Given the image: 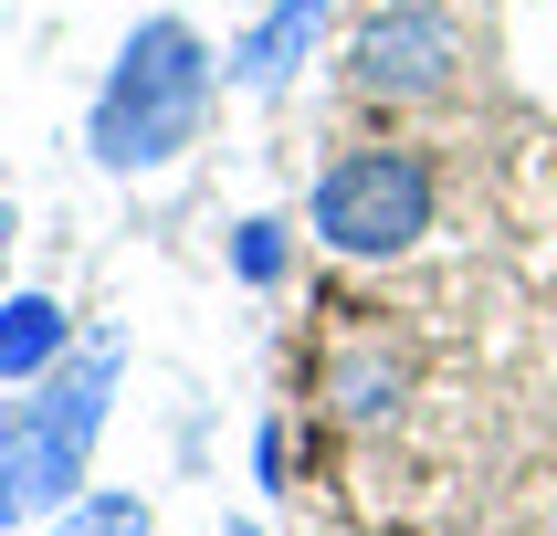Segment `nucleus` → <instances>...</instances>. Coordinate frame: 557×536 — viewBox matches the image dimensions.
<instances>
[{
  "mask_svg": "<svg viewBox=\"0 0 557 536\" xmlns=\"http://www.w3.org/2000/svg\"><path fill=\"white\" fill-rule=\"evenodd\" d=\"M284 263H295V221L252 211L243 232H232V274H243V284H284Z\"/></svg>",
  "mask_w": 557,
  "mask_h": 536,
  "instance_id": "9",
  "label": "nucleus"
},
{
  "mask_svg": "<svg viewBox=\"0 0 557 536\" xmlns=\"http://www.w3.org/2000/svg\"><path fill=\"white\" fill-rule=\"evenodd\" d=\"M400 389H410V369L389 358V347H347L337 369H326V400H337L347 432H379V421L400 410Z\"/></svg>",
  "mask_w": 557,
  "mask_h": 536,
  "instance_id": "7",
  "label": "nucleus"
},
{
  "mask_svg": "<svg viewBox=\"0 0 557 536\" xmlns=\"http://www.w3.org/2000/svg\"><path fill=\"white\" fill-rule=\"evenodd\" d=\"M74 347H85V337H74V306H63V295H42V284L0 295V389H32V378H53Z\"/></svg>",
  "mask_w": 557,
  "mask_h": 536,
  "instance_id": "6",
  "label": "nucleus"
},
{
  "mask_svg": "<svg viewBox=\"0 0 557 536\" xmlns=\"http://www.w3.org/2000/svg\"><path fill=\"white\" fill-rule=\"evenodd\" d=\"M252 473H263V484H284V432H274V421L252 432Z\"/></svg>",
  "mask_w": 557,
  "mask_h": 536,
  "instance_id": "10",
  "label": "nucleus"
},
{
  "mask_svg": "<svg viewBox=\"0 0 557 536\" xmlns=\"http://www.w3.org/2000/svg\"><path fill=\"white\" fill-rule=\"evenodd\" d=\"M326 22H337V0H274L263 22H243V42L221 53V74H232L243 95H284V85H295V63L326 42Z\"/></svg>",
  "mask_w": 557,
  "mask_h": 536,
  "instance_id": "5",
  "label": "nucleus"
},
{
  "mask_svg": "<svg viewBox=\"0 0 557 536\" xmlns=\"http://www.w3.org/2000/svg\"><path fill=\"white\" fill-rule=\"evenodd\" d=\"M221 536H263V526H252V515H232V526H221Z\"/></svg>",
  "mask_w": 557,
  "mask_h": 536,
  "instance_id": "12",
  "label": "nucleus"
},
{
  "mask_svg": "<svg viewBox=\"0 0 557 536\" xmlns=\"http://www.w3.org/2000/svg\"><path fill=\"white\" fill-rule=\"evenodd\" d=\"M211 85H221V63H211V42H200L180 11L137 22L126 53L106 63V85H95V116H85L95 169H106V179H148V169L189 158L200 126H211Z\"/></svg>",
  "mask_w": 557,
  "mask_h": 536,
  "instance_id": "2",
  "label": "nucleus"
},
{
  "mask_svg": "<svg viewBox=\"0 0 557 536\" xmlns=\"http://www.w3.org/2000/svg\"><path fill=\"white\" fill-rule=\"evenodd\" d=\"M442 221V179L421 148H337L306 189V232L337 263H389Z\"/></svg>",
  "mask_w": 557,
  "mask_h": 536,
  "instance_id": "3",
  "label": "nucleus"
},
{
  "mask_svg": "<svg viewBox=\"0 0 557 536\" xmlns=\"http://www.w3.org/2000/svg\"><path fill=\"white\" fill-rule=\"evenodd\" d=\"M337 63H347V95H369V105H453L473 32L442 0H379V11H358Z\"/></svg>",
  "mask_w": 557,
  "mask_h": 536,
  "instance_id": "4",
  "label": "nucleus"
},
{
  "mask_svg": "<svg viewBox=\"0 0 557 536\" xmlns=\"http://www.w3.org/2000/svg\"><path fill=\"white\" fill-rule=\"evenodd\" d=\"M11 242H22V211H11V189H0V274H11ZM11 295V284H0Z\"/></svg>",
  "mask_w": 557,
  "mask_h": 536,
  "instance_id": "11",
  "label": "nucleus"
},
{
  "mask_svg": "<svg viewBox=\"0 0 557 536\" xmlns=\"http://www.w3.org/2000/svg\"><path fill=\"white\" fill-rule=\"evenodd\" d=\"M116 389H126V347L85 337L53 378H32L22 400H0V536L53 526L63 504L95 484V441L116 421Z\"/></svg>",
  "mask_w": 557,
  "mask_h": 536,
  "instance_id": "1",
  "label": "nucleus"
},
{
  "mask_svg": "<svg viewBox=\"0 0 557 536\" xmlns=\"http://www.w3.org/2000/svg\"><path fill=\"white\" fill-rule=\"evenodd\" d=\"M53 536H158V504L126 495V484H85V495L53 515Z\"/></svg>",
  "mask_w": 557,
  "mask_h": 536,
  "instance_id": "8",
  "label": "nucleus"
}]
</instances>
